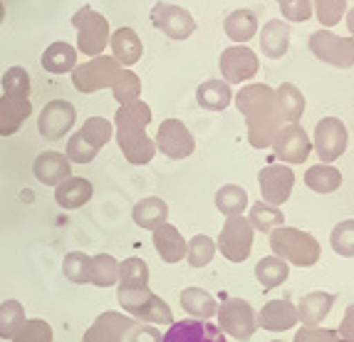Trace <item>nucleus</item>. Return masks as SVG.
Returning a JSON list of instances; mask_svg holds the SVG:
<instances>
[{
    "instance_id": "nucleus-26",
    "label": "nucleus",
    "mask_w": 354,
    "mask_h": 342,
    "mask_svg": "<svg viewBox=\"0 0 354 342\" xmlns=\"http://www.w3.org/2000/svg\"><path fill=\"white\" fill-rule=\"evenodd\" d=\"M290 48V28L283 20H268L260 33V50L270 60L285 57Z\"/></svg>"
},
{
    "instance_id": "nucleus-2",
    "label": "nucleus",
    "mask_w": 354,
    "mask_h": 342,
    "mask_svg": "<svg viewBox=\"0 0 354 342\" xmlns=\"http://www.w3.org/2000/svg\"><path fill=\"white\" fill-rule=\"evenodd\" d=\"M151 122V107L147 102H129L119 105L114 117V134L124 159L134 166L149 164L156 154V144L147 136V127Z\"/></svg>"
},
{
    "instance_id": "nucleus-36",
    "label": "nucleus",
    "mask_w": 354,
    "mask_h": 342,
    "mask_svg": "<svg viewBox=\"0 0 354 342\" xmlns=\"http://www.w3.org/2000/svg\"><path fill=\"white\" fill-rule=\"evenodd\" d=\"M119 278V263L114 255H92L89 258V283L100 285V288H109L117 283Z\"/></svg>"
},
{
    "instance_id": "nucleus-7",
    "label": "nucleus",
    "mask_w": 354,
    "mask_h": 342,
    "mask_svg": "<svg viewBox=\"0 0 354 342\" xmlns=\"http://www.w3.org/2000/svg\"><path fill=\"white\" fill-rule=\"evenodd\" d=\"M307 48L325 65L339 67V70H349L354 65V37H339L330 30H317L310 35Z\"/></svg>"
},
{
    "instance_id": "nucleus-42",
    "label": "nucleus",
    "mask_w": 354,
    "mask_h": 342,
    "mask_svg": "<svg viewBox=\"0 0 354 342\" xmlns=\"http://www.w3.org/2000/svg\"><path fill=\"white\" fill-rule=\"evenodd\" d=\"M23 323H25V307L18 300L0 303V337L3 340H12V335L20 330Z\"/></svg>"
},
{
    "instance_id": "nucleus-12",
    "label": "nucleus",
    "mask_w": 354,
    "mask_h": 342,
    "mask_svg": "<svg viewBox=\"0 0 354 342\" xmlns=\"http://www.w3.org/2000/svg\"><path fill=\"white\" fill-rule=\"evenodd\" d=\"M151 23L169 40H189L196 33V20L191 18V12L171 3H156L151 8Z\"/></svg>"
},
{
    "instance_id": "nucleus-46",
    "label": "nucleus",
    "mask_w": 354,
    "mask_h": 342,
    "mask_svg": "<svg viewBox=\"0 0 354 342\" xmlns=\"http://www.w3.org/2000/svg\"><path fill=\"white\" fill-rule=\"evenodd\" d=\"M12 342H53V327L40 318L25 320L20 330L12 335Z\"/></svg>"
},
{
    "instance_id": "nucleus-23",
    "label": "nucleus",
    "mask_w": 354,
    "mask_h": 342,
    "mask_svg": "<svg viewBox=\"0 0 354 342\" xmlns=\"http://www.w3.org/2000/svg\"><path fill=\"white\" fill-rule=\"evenodd\" d=\"M153 246L164 263H178L186 255V241H183L181 231L169 221L161 224L159 228H153Z\"/></svg>"
},
{
    "instance_id": "nucleus-16",
    "label": "nucleus",
    "mask_w": 354,
    "mask_h": 342,
    "mask_svg": "<svg viewBox=\"0 0 354 342\" xmlns=\"http://www.w3.org/2000/svg\"><path fill=\"white\" fill-rule=\"evenodd\" d=\"M258 183L263 201L270 206H283L292 194L295 186V174L288 164H270L263 171H258Z\"/></svg>"
},
{
    "instance_id": "nucleus-3",
    "label": "nucleus",
    "mask_w": 354,
    "mask_h": 342,
    "mask_svg": "<svg viewBox=\"0 0 354 342\" xmlns=\"http://www.w3.org/2000/svg\"><path fill=\"white\" fill-rule=\"evenodd\" d=\"M270 251L272 255L283 258L292 266L310 268L319 260V243L307 231L292 226H278L270 231Z\"/></svg>"
},
{
    "instance_id": "nucleus-21",
    "label": "nucleus",
    "mask_w": 354,
    "mask_h": 342,
    "mask_svg": "<svg viewBox=\"0 0 354 342\" xmlns=\"http://www.w3.org/2000/svg\"><path fill=\"white\" fill-rule=\"evenodd\" d=\"M95 194V186L92 181L82 177H67L65 181H59L55 186V201H57L59 208L65 211H75V208H82Z\"/></svg>"
},
{
    "instance_id": "nucleus-53",
    "label": "nucleus",
    "mask_w": 354,
    "mask_h": 342,
    "mask_svg": "<svg viewBox=\"0 0 354 342\" xmlns=\"http://www.w3.org/2000/svg\"><path fill=\"white\" fill-rule=\"evenodd\" d=\"M347 28H349V33H352V37H354V8H352V10H347Z\"/></svg>"
},
{
    "instance_id": "nucleus-35",
    "label": "nucleus",
    "mask_w": 354,
    "mask_h": 342,
    "mask_svg": "<svg viewBox=\"0 0 354 342\" xmlns=\"http://www.w3.org/2000/svg\"><path fill=\"white\" fill-rule=\"evenodd\" d=\"M248 221H250V226H253V231H266V233H270L272 228L285 226V213L280 211V206H270V204H266V201L260 199L250 206Z\"/></svg>"
},
{
    "instance_id": "nucleus-20",
    "label": "nucleus",
    "mask_w": 354,
    "mask_h": 342,
    "mask_svg": "<svg viewBox=\"0 0 354 342\" xmlns=\"http://www.w3.org/2000/svg\"><path fill=\"white\" fill-rule=\"evenodd\" d=\"M30 114H32L30 97L3 95L0 97V136H12Z\"/></svg>"
},
{
    "instance_id": "nucleus-45",
    "label": "nucleus",
    "mask_w": 354,
    "mask_h": 342,
    "mask_svg": "<svg viewBox=\"0 0 354 342\" xmlns=\"http://www.w3.org/2000/svg\"><path fill=\"white\" fill-rule=\"evenodd\" d=\"M313 12L317 15L319 25L335 28L342 20V15H347V0H315Z\"/></svg>"
},
{
    "instance_id": "nucleus-4",
    "label": "nucleus",
    "mask_w": 354,
    "mask_h": 342,
    "mask_svg": "<svg viewBox=\"0 0 354 342\" xmlns=\"http://www.w3.org/2000/svg\"><path fill=\"white\" fill-rule=\"evenodd\" d=\"M119 305L124 307L131 318H139L142 323H151V325H171L174 323V313L169 303H164L159 295H153L149 288H119L117 293Z\"/></svg>"
},
{
    "instance_id": "nucleus-18",
    "label": "nucleus",
    "mask_w": 354,
    "mask_h": 342,
    "mask_svg": "<svg viewBox=\"0 0 354 342\" xmlns=\"http://www.w3.org/2000/svg\"><path fill=\"white\" fill-rule=\"evenodd\" d=\"M134 327V318L122 313H102L89 325L82 342H122Z\"/></svg>"
},
{
    "instance_id": "nucleus-29",
    "label": "nucleus",
    "mask_w": 354,
    "mask_h": 342,
    "mask_svg": "<svg viewBox=\"0 0 354 342\" xmlns=\"http://www.w3.org/2000/svg\"><path fill=\"white\" fill-rule=\"evenodd\" d=\"M233 100V89L223 80H208L196 89V102L208 112H223Z\"/></svg>"
},
{
    "instance_id": "nucleus-10",
    "label": "nucleus",
    "mask_w": 354,
    "mask_h": 342,
    "mask_svg": "<svg viewBox=\"0 0 354 342\" xmlns=\"http://www.w3.org/2000/svg\"><path fill=\"white\" fill-rule=\"evenodd\" d=\"M349 142L347 127L342 124V119L337 117H325L319 119L317 127H315V139H313V149L317 152L319 161L322 164H332L344 154Z\"/></svg>"
},
{
    "instance_id": "nucleus-40",
    "label": "nucleus",
    "mask_w": 354,
    "mask_h": 342,
    "mask_svg": "<svg viewBox=\"0 0 354 342\" xmlns=\"http://www.w3.org/2000/svg\"><path fill=\"white\" fill-rule=\"evenodd\" d=\"M213 255H216V241H213L211 236L198 233V236H194L186 243V260H189L191 268L208 266L213 260Z\"/></svg>"
},
{
    "instance_id": "nucleus-38",
    "label": "nucleus",
    "mask_w": 354,
    "mask_h": 342,
    "mask_svg": "<svg viewBox=\"0 0 354 342\" xmlns=\"http://www.w3.org/2000/svg\"><path fill=\"white\" fill-rule=\"evenodd\" d=\"M119 288H149V266L142 258H127L124 263H119Z\"/></svg>"
},
{
    "instance_id": "nucleus-54",
    "label": "nucleus",
    "mask_w": 354,
    "mask_h": 342,
    "mask_svg": "<svg viewBox=\"0 0 354 342\" xmlns=\"http://www.w3.org/2000/svg\"><path fill=\"white\" fill-rule=\"evenodd\" d=\"M3 18H6V8H3V3H0V23H3Z\"/></svg>"
},
{
    "instance_id": "nucleus-9",
    "label": "nucleus",
    "mask_w": 354,
    "mask_h": 342,
    "mask_svg": "<svg viewBox=\"0 0 354 342\" xmlns=\"http://www.w3.org/2000/svg\"><path fill=\"white\" fill-rule=\"evenodd\" d=\"M122 72V65H119L114 57H106V55H97L87 62V65L75 67L72 72V84H75L82 95H92L102 87H112L117 75Z\"/></svg>"
},
{
    "instance_id": "nucleus-6",
    "label": "nucleus",
    "mask_w": 354,
    "mask_h": 342,
    "mask_svg": "<svg viewBox=\"0 0 354 342\" xmlns=\"http://www.w3.org/2000/svg\"><path fill=\"white\" fill-rule=\"evenodd\" d=\"M216 315H218L221 332L236 337L241 342H248L255 335V330H258L253 305L248 300H243V298H228V300H223V305L216 310Z\"/></svg>"
},
{
    "instance_id": "nucleus-43",
    "label": "nucleus",
    "mask_w": 354,
    "mask_h": 342,
    "mask_svg": "<svg viewBox=\"0 0 354 342\" xmlns=\"http://www.w3.org/2000/svg\"><path fill=\"white\" fill-rule=\"evenodd\" d=\"M89 258H92V255L80 253V251L67 253L65 260H62V273H65L67 280H72V283H77V285L89 283Z\"/></svg>"
},
{
    "instance_id": "nucleus-32",
    "label": "nucleus",
    "mask_w": 354,
    "mask_h": 342,
    "mask_svg": "<svg viewBox=\"0 0 354 342\" xmlns=\"http://www.w3.org/2000/svg\"><path fill=\"white\" fill-rule=\"evenodd\" d=\"M181 305L186 313H191L198 320H211L218 310V303L208 290L203 288H186L181 293Z\"/></svg>"
},
{
    "instance_id": "nucleus-31",
    "label": "nucleus",
    "mask_w": 354,
    "mask_h": 342,
    "mask_svg": "<svg viewBox=\"0 0 354 342\" xmlns=\"http://www.w3.org/2000/svg\"><path fill=\"white\" fill-rule=\"evenodd\" d=\"M223 30L230 40L243 45V42H248L250 37H255V33H258V18H255L250 10L241 8V10H233L228 18H225Z\"/></svg>"
},
{
    "instance_id": "nucleus-11",
    "label": "nucleus",
    "mask_w": 354,
    "mask_h": 342,
    "mask_svg": "<svg viewBox=\"0 0 354 342\" xmlns=\"http://www.w3.org/2000/svg\"><path fill=\"white\" fill-rule=\"evenodd\" d=\"M270 147L275 152V156L280 161H285V164H302V161H307L310 152H313V139L307 136V132L302 129L300 122H292L280 127Z\"/></svg>"
},
{
    "instance_id": "nucleus-47",
    "label": "nucleus",
    "mask_w": 354,
    "mask_h": 342,
    "mask_svg": "<svg viewBox=\"0 0 354 342\" xmlns=\"http://www.w3.org/2000/svg\"><path fill=\"white\" fill-rule=\"evenodd\" d=\"M0 84H3V92H6V95H18V97L30 95V75L25 67H10V70L3 75Z\"/></svg>"
},
{
    "instance_id": "nucleus-14",
    "label": "nucleus",
    "mask_w": 354,
    "mask_h": 342,
    "mask_svg": "<svg viewBox=\"0 0 354 342\" xmlns=\"http://www.w3.org/2000/svg\"><path fill=\"white\" fill-rule=\"evenodd\" d=\"M75 119H77V109L72 102L53 100L42 107L40 117H37V132H40L42 139L57 142V139H62L72 129Z\"/></svg>"
},
{
    "instance_id": "nucleus-34",
    "label": "nucleus",
    "mask_w": 354,
    "mask_h": 342,
    "mask_svg": "<svg viewBox=\"0 0 354 342\" xmlns=\"http://www.w3.org/2000/svg\"><path fill=\"white\" fill-rule=\"evenodd\" d=\"M290 276V268L283 258L278 255H268V258L258 260V266H255V278H258V283L263 285L266 290H272L283 285Z\"/></svg>"
},
{
    "instance_id": "nucleus-27",
    "label": "nucleus",
    "mask_w": 354,
    "mask_h": 342,
    "mask_svg": "<svg viewBox=\"0 0 354 342\" xmlns=\"http://www.w3.org/2000/svg\"><path fill=\"white\" fill-rule=\"evenodd\" d=\"M275 107H278L280 122H300L305 114V95L292 82H283L275 89Z\"/></svg>"
},
{
    "instance_id": "nucleus-28",
    "label": "nucleus",
    "mask_w": 354,
    "mask_h": 342,
    "mask_svg": "<svg viewBox=\"0 0 354 342\" xmlns=\"http://www.w3.org/2000/svg\"><path fill=\"white\" fill-rule=\"evenodd\" d=\"M131 216H134V224L139 226V228L153 231V228H159L161 224H166V219H169V206H166V201L159 199V196H147V199H142L136 204Z\"/></svg>"
},
{
    "instance_id": "nucleus-13",
    "label": "nucleus",
    "mask_w": 354,
    "mask_h": 342,
    "mask_svg": "<svg viewBox=\"0 0 354 342\" xmlns=\"http://www.w3.org/2000/svg\"><path fill=\"white\" fill-rule=\"evenodd\" d=\"M218 67L223 72V82L228 84H243L258 75V55L245 45H233L221 53Z\"/></svg>"
},
{
    "instance_id": "nucleus-8",
    "label": "nucleus",
    "mask_w": 354,
    "mask_h": 342,
    "mask_svg": "<svg viewBox=\"0 0 354 342\" xmlns=\"http://www.w3.org/2000/svg\"><path fill=\"white\" fill-rule=\"evenodd\" d=\"M253 238H255V231L243 213L241 216H228V221L223 224V231H221L218 236L216 251H221L223 258H228L230 263H243L250 255Z\"/></svg>"
},
{
    "instance_id": "nucleus-37",
    "label": "nucleus",
    "mask_w": 354,
    "mask_h": 342,
    "mask_svg": "<svg viewBox=\"0 0 354 342\" xmlns=\"http://www.w3.org/2000/svg\"><path fill=\"white\" fill-rule=\"evenodd\" d=\"M245 206H248V194L236 183H225L216 191V208L223 216H241Z\"/></svg>"
},
{
    "instance_id": "nucleus-49",
    "label": "nucleus",
    "mask_w": 354,
    "mask_h": 342,
    "mask_svg": "<svg viewBox=\"0 0 354 342\" xmlns=\"http://www.w3.org/2000/svg\"><path fill=\"white\" fill-rule=\"evenodd\" d=\"M280 12L290 23H305V20L313 18V3L310 0H283Z\"/></svg>"
},
{
    "instance_id": "nucleus-48",
    "label": "nucleus",
    "mask_w": 354,
    "mask_h": 342,
    "mask_svg": "<svg viewBox=\"0 0 354 342\" xmlns=\"http://www.w3.org/2000/svg\"><path fill=\"white\" fill-rule=\"evenodd\" d=\"M97 154H100V152H95V149L89 147V144L84 142L77 132L70 136V142H67V149H65V156H67V161H70V164H89Z\"/></svg>"
},
{
    "instance_id": "nucleus-19",
    "label": "nucleus",
    "mask_w": 354,
    "mask_h": 342,
    "mask_svg": "<svg viewBox=\"0 0 354 342\" xmlns=\"http://www.w3.org/2000/svg\"><path fill=\"white\" fill-rule=\"evenodd\" d=\"M255 323L263 327V330L270 332H285L290 327H295L300 320H297V307L283 298V300H270L263 305L258 315H255Z\"/></svg>"
},
{
    "instance_id": "nucleus-15",
    "label": "nucleus",
    "mask_w": 354,
    "mask_h": 342,
    "mask_svg": "<svg viewBox=\"0 0 354 342\" xmlns=\"http://www.w3.org/2000/svg\"><path fill=\"white\" fill-rule=\"evenodd\" d=\"M153 144H156V149L164 152L169 159H186L196 149L194 134H191L189 127H186L181 119H166V122H161Z\"/></svg>"
},
{
    "instance_id": "nucleus-24",
    "label": "nucleus",
    "mask_w": 354,
    "mask_h": 342,
    "mask_svg": "<svg viewBox=\"0 0 354 342\" xmlns=\"http://www.w3.org/2000/svg\"><path fill=\"white\" fill-rule=\"evenodd\" d=\"M109 45H112V57L117 60L122 67H131L139 62V57H142L144 53V45L142 40H139V35H136L131 28H119L114 30L112 35H109Z\"/></svg>"
},
{
    "instance_id": "nucleus-55",
    "label": "nucleus",
    "mask_w": 354,
    "mask_h": 342,
    "mask_svg": "<svg viewBox=\"0 0 354 342\" xmlns=\"http://www.w3.org/2000/svg\"><path fill=\"white\" fill-rule=\"evenodd\" d=\"M278 3H283V0H278Z\"/></svg>"
},
{
    "instance_id": "nucleus-50",
    "label": "nucleus",
    "mask_w": 354,
    "mask_h": 342,
    "mask_svg": "<svg viewBox=\"0 0 354 342\" xmlns=\"http://www.w3.org/2000/svg\"><path fill=\"white\" fill-rule=\"evenodd\" d=\"M292 342H342V337L337 335L335 327H319V325L305 327L302 325L300 330L295 332V337H292Z\"/></svg>"
},
{
    "instance_id": "nucleus-22",
    "label": "nucleus",
    "mask_w": 354,
    "mask_h": 342,
    "mask_svg": "<svg viewBox=\"0 0 354 342\" xmlns=\"http://www.w3.org/2000/svg\"><path fill=\"white\" fill-rule=\"evenodd\" d=\"M32 171H35L37 181L45 183V186H57L59 181L72 177L70 161H67L65 154L59 152H42L32 164Z\"/></svg>"
},
{
    "instance_id": "nucleus-33",
    "label": "nucleus",
    "mask_w": 354,
    "mask_h": 342,
    "mask_svg": "<svg viewBox=\"0 0 354 342\" xmlns=\"http://www.w3.org/2000/svg\"><path fill=\"white\" fill-rule=\"evenodd\" d=\"M305 183L315 194H332L342 186V174L332 164H315L305 171Z\"/></svg>"
},
{
    "instance_id": "nucleus-5",
    "label": "nucleus",
    "mask_w": 354,
    "mask_h": 342,
    "mask_svg": "<svg viewBox=\"0 0 354 342\" xmlns=\"http://www.w3.org/2000/svg\"><path fill=\"white\" fill-rule=\"evenodd\" d=\"M72 25L77 28V48H80V53L89 55V57H97V55L104 53L112 33H109V23H106L102 12L84 6L72 15Z\"/></svg>"
},
{
    "instance_id": "nucleus-17",
    "label": "nucleus",
    "mask_w": 354,
    "mask_h": 342,
    "mask_svg": "<svg viewBox=\"0 0 354 342\" xmlns=\"http://www.w3.org/2000/svg\"><path fill=\"white\" fill-rule=\"evenodd\" d=\"M161 342H228L211 320H178L169 325Z\"/></svg>"
},
{
    "instance_id": "nucleus-1",
    "label": "nucleus",
    "mask_w": 354,
    "mask_h": 342,
    "mask_svg": "<svg viewBox=\"0 0 354 342\" xmlns=\"http://www.w3.org/2000/svg\"><path fill=\"white\" fill-rule=\"evenodd\" d=\"M238 112L245 117L248 124V142L255 149H268L283 127L275 107V89L268 84H245L241 92H236Z\"/></svg>"
},
{
    "instance_id": "nucleus-30",
    "label": "nucleus",
    "mask_w": 354,
    "mask_h": 342,
    "mask_svg": "<svg viewBox=\"0 0 354 342\" xmlns=\"http://www.w3.org/2000/svg\"><path fill=\"white\" fill-rule=\"evenodd\" d=\"M42 67L53 75H65L77 67V50L70 42H53L45 53H42Z\"/></svg>"
},
{
    "instance_id": "nucleus-44",
    "label": "nucleus",
    "mask_w": 354,
    "mask_h": 342,
    "mask_svg": "<svg viewBox=\"0 0 354 342\" xmlns=\"http://www.w3.org/2000/svg\"><path fill=\"white\" fill-rule=\"evenodd\" d=\"M332 251L342 258H354V219H347L337 224L330 236Z\"/></svg>"
},
{
    "instance_id": "nucleus-25",
    "label": "nucleus",
    "mask_w": 354,
    "mask_h": 342,
    "mask_svg": "<svg viewBox=\"0 0 354 342\" xmlns=\"http://www.w3.org/2000/svg\"><path fill=\"white\" fill-rule=\"evenodd\" d=\"M332 305H335V295L332 293H325V290L307 293L300 300V305H297V320L305 327H315V325H319L330 315Z\"/></svg>"
},
{
    "instance_id": "nucleus-52",
    "label": "nucleus",
    "mask_w": 354,
    "mask_h": 342,
    "mask_svg": "<svg viewBox=\"0 0 354 342\" xmlns=\"http://www.w3.org/2000/svg\"><path fill=\"white\" fill-rule=\"evenodd\" d=\"M337 335L342 337V342H354V303L347 307L342 323H339V327H337Z\"/></svg>"
},
{
    "instance_id": "nucleus-51",
    "label": "nucleus",
    "mask_w": 354,
    "mask_h": 342,
    "mask_svg": "<svg viewBox=\"0 0 354 342\" xmlns=\"http://www.w3.org/2000/svg\"><path fill=\"white\" fill-rule=\"evenodd\" d=\"M161 332L153 325L134 323V327L129 330V342H161Z\"/></svg>"
},
{
    "instance_id": "nucleus-41",
    "label": "nucleus",
    "mask_w": 354,
    "mask_h": 342,
    "mask_svg": "<svg viewBox=\"0 0 354 342\" xmlns=\"http://www.w3.org/2000/svg\"><path fill=\"white\" fill-rule=\"evenodd\" d=\"M109 89L114 92V100L119 105H129V102H136L142 95V80L127 67H122V72L117 75V80H114V84Z\"/></svg>"
},
{
    "instance_id": "nucleus-39",
    "label": "nucleus",
    "mask_w": 354,
    "mask_h": 342,
    "mask_svg": "<svg viewBox=\"0 0 354 342\" xmlns=\"http://www.w3.org/2000/svg\"><path fill=\"white\" fill-rule=\"evenodd\" d=\"M77 134L82 136L84 142L95 149V152H100V149L114 136V127H112V122H109V119H104V117H89L87 122L82 124V129L77 132Z\"/></svg>"
}]
</instances>
